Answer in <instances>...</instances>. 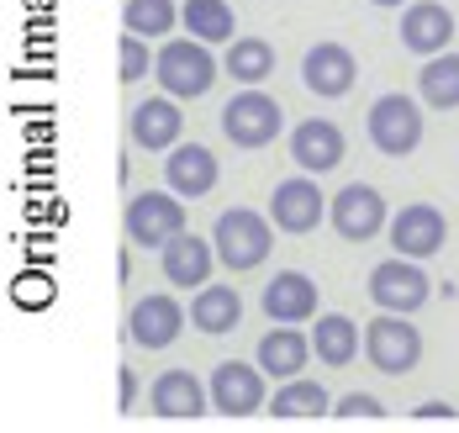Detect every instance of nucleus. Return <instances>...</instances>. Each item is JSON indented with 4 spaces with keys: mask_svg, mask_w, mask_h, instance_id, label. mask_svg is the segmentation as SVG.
<instances>
[{
    "mask_svg": "<svg viewBox=\"0 0 459 433\" xmlns=\"http://www.w3.org/2000/svg\"><path fill=\"white\" fill-rule=\"evenodd\" d=\"M153 74H159V85L175 100H201L217 85L222 64L212 58V43H201V38L195 43L190 38H169L164 48L153 53Z\"/></svg>",
    "mask_w": 459,
    "mask_h": 433,
    "instance_id": "nucleus-1",
    "label": "nucleus"
},
{
    "mask_svg": "<svg viewBox=\"0 0 459 433\" xmlns=\"http://www.w3.org/2000/svg\"><path fill=\"white\" fill-rule=\"evenodd\" d=\"M212 243H217V259L228 264L232 275H243V270H259V264L270 259L275 233H270V217H259V212H248V206H232V212L217 217Z\"/></svg>",
    "mask_w": 459,
    "mask_h": 433,
    "instance_id": "nucleus-2",
    "label": "nucleus"
},
{
    "mask_svg": "<svg viewBox=\"0 0 459 433\" xmlns=\"http://www.w3.org/2000/svg\"><path fill=\"white\" fill-rule=\"evenodd\" d=\"M222 133L232 148H270L285 133V111L275 96H264L259 85H248L243 96H232L222 106Z\"/></svg>",
    "mask_w": 459,
    "mask_h": 433,
    "instance_id": "nucleus-3",
    "label": "nucleus"
},
{
    "mask_svg": "<svg viewBox=\"0 0 459 433\" xmlns=\"http://www.w3.org/2000/svg\"><path fill=\"white\" fill-rule=\"evenodd\" d=\"M365 359L380 376H412L422 359V333L407 323V312H380L365 323Z\"/></svg>",
    "mask_w": 459,
    "mask_h": 433,
    "instance_id": "nucleus-4",
    "label": "nucleus"
},
{
    "mask_svg": "<svg viewBox=\"0 0 459 433\" xmlns=\"http://www.w3.org/2000/svg\"><path fill=\"white\" fill-rule=\"evenodd\" d=\"M369 143L375 153H385V159H407L417 153L422 143V106L412 96H402V91H391V96H380L369 106Z\"/></svg>",
    "mask_w": 459,
    "mask_h": 433,
    "instance_id": "nucleus-5",
    "label": "nucleus"
},
{
    "mask_svg": "<svg viewBox=\"0 0 459 433\" xmlns=\"http://www.w3.org/2000/svg\"><path fill=\"white\" fill-rule=\"evenodd\" d=\"M185 195L175 191H138L122 212V228H127V243L138 248H164V243L185 233Z\"/></svg>",
    "mask_w": 459,
    "mask_h": 433,
    "instance_id": "nucleus-6",
    "label": "nucleus"
},
{
    "mask_svg": "<svg viewBox=\"0 0 459 433\" xmlns=\"http://www.w3.org/2000/svg\"><path fill=\"white\" fill-rule=\"evenodd\" d=\"M369 301L380 307V312H407L412 317L417 307L433 296V281L422 275V264L407 259V254H396V259H380L375 270H369Z\"/></svg>",
    "mask_w": 459,
    "mask_h": 433,
    "instance_id": "nucleus-7",
    "label": "nucleus"
},
{
    "mask_svg": "<svg viewBox=\"0 0 459 433\" xmlns=\"http://www.w3.org/2000/svg\"><path fill=\"white\" fill-rule=\"evenodd\" d=\"M327 222L338 228V238H343V243H369L380 228H385V201H380L375 186L349 180L343 191L327 201Z\"/></svg>",
    "mask_w": 459,
    "mask_h": 433,
    "instance_id": "nucleus-8",
    "label": "nucleus"
},
{
    "mask_svg": "<svg viewBox=\"0 0 459 433\" xmlns=\"http://www.w3.org/2000/svg\"><path fill=\"white\" fill-rule=\"evenodd\" d=\"M327 217V195L317 191V180L301 169L290 180H280L270 195V222L280 233H317V222Z\"/></svg>",
    "mask_w": 459,
    "mask_h": 433,
    "instance_id": "nucleus-9",
    "label": "nucleus"
},
{
    "mask_svg": "<svg viewBox=\"0 0 459 433\" xmlns=\"http://www.w3.org/2000/svg\"><path fill=\"white\" fill-rule=\"evenodd\" d=\"M212 407L222 418H254L264 407V365H243V359H222L212 370Z\"/></svg>",
    "mask_w": 459,
    "mask_h": 433,
    "instance_id": "nucleus-10",
    "label": "nucleus"
},
{
    "mask_svg": "<svg viewBox=\"0 0 459 433\" xmlns=\"http://www.w3.org/2000/svg\"><path fill=\"white\" fill-rule=\"evenodd\" d=\"M206 402H212V385H201L190 370H159L148 385V407L164 423H195L206 412Z\"/></svg>",
    "mask_w": 459,
    "mask_h": 433,
    "instance_id": "nucleus-11",
    "label": "nucleus"
},
{
    "mask_svg": "<svg viewBox=\"0 0 459 433\" xmlns=\"http://www.w3.org/2000/svg\"><path fill=\"white\" fill-rule=\"evenodd\" d=\"M354 80H359V64H354V53L343 48V43H312L307 58H301V85L322 100L349 96Z\"/></svg>",
    "mask_w": 459,
    "mask_h": 433,
    "instance_id": "nucleus-12",
    "label": "nucleus"
},
{
    "mask_svg": "<svg viewBox=\"0 0 459 433\" xmlns=\"http://www.w3.org/2000/svg\"><path fill=\"white\" fill-rule=\"evenodd\" d=\"M391 243L407 259H428V254H438L449 243V222H444V212L433 201H412V206H402L391 217Z\"/></svg>",
    "mask_w": 459,
    "mask_h": 433,
    "instance_id": "nucleus-13",
    "label": "nucleus"
},
{
    "mask_svg": "<svg viewBox=\"0 0 459 433\" xmlns=\"http://www.w3.org/2000/svg\"><path fill=\"white\" fill-rule=\"evenodd\" d=\"M180 133H185V117H180V106H175L169 91L138 100L127 111V138L138 148H148V153H169V148L180 143Z\"/></svg>",
    "mask_w": 459,
    "mask_h": 433,
    "instance_id": "nucleus-14",
    "label": "nucleus"
},
{
    "mask_svg": "<svg viewBox=\"0 0 459 433\" xmlns=\"http://www.w3.org/2000/svg\"><path fill=\"white\" fill-rule=\"evenodd\" d=\"M217 175H222V164H217V153L206 143H175L169 159H164V180H169V191L185 195V201L212 195L217 191Z\"/></svg>",
    "mask_w": 459,
    "mask_h": 433,
    "instance_id": "nucleus-15",
    "label": "nucleus"
},
{
    "mask_svg": "<svg viewBox=\"0 0 459 433\" xmlns=\"http://www.w3.org/2000/svg\"><path fill=\"white\" fill-rule=\"evenodd\" d=\"M402 48L407 53H422V58H433V53L449 48V38H455V11L449 5H438V0H412L407 11H402Z\"/></svg>",
    "mask_w": 459,
    "mask_h": 433,
    "instance_id": "nucleus-16",
    "label": "nucleus"
},
{
    "mask_svg": "<svg viewBox=\"0 0 459 433\" xmlns=\"http://www.w3.org/2000/svg\"><path fill=\"white\" fill-rule=\"evenodd\" d=\"M290 159H296V169H307V175L338 169V164H343V133H338V122L307 117L301 127H290Z\"/></svg>",
    "mask_w": 459,
    "mask_h": 433,
    "instance_id": "nucleus-17",
    "label": "nucleus"
},
{
    "mask_svg": "<svg viewBox=\"0 0 459 433\" xmlns=\"http://www.w3.org/2000/svg\"><path fill=\"white\" fill-rule=\"evenodd\" d=\"M185 328V307L175 296H143L138 307H133V317H127V338L138 343V349H169Z\"/></svg>",
    "mask_w": 459,
    "mask_h": 433,
    "instance_id": "nucleus-18",
    "label": "nucleus"
},
{
    "mask_svg": "<svg viewBox=\"0 0 459 433\" xmlns=\"http://www.w3.org/2000/svg\"><path fill=\"white\" fill-rule=\"evenodd\" d=\"M264 312L270 323H312L317 317V281L301 270H275V281L264 286Z\"/></svg>",
    "mask_w": 459,
    "mask_h": 433,
    "instance_id": "nucleus-19",
    "label": "nucleus"
},
{
    "mask_svg": "<svg viewBox=\"0 0 459 433\" xmlns=\"http://www.w3.org/2000/svg\"><path fill=\"white\" fill-rule=\"evenodd\" d=\"M164 259V281L169 286H180V290H190V286H206L212 281V259H217V243H206V238H195V233H175V238L159 248Z\"/></svg>",
    "mask_w": 459,
    "mask_h": 433,
    "instance_id": "nucleus-20",
    "label": "nucleus"
},
{
    "mask_svg": "<svg viewBox=\"0 0 459 433\" xmlns=\"http://www.w3.org/2000/svg\"><path fill=\"white\" fill-rule=\"evenodd\" d=\"M312 354H317V349H312V338L296 333V323H280L275 333L259 338V365H264V376H275V381L301 376Z\"/></svg>",
    "mask_w": 459,
    "mask_h": 433,
    "instance_id": "nucleus-21",
    "label": "nucleus"
},
{
    "mask_svg": "<svg viewBox=\"0 0 459 433\" xmlns=\"http://www.w3.org/2000/svg\"><path fill=\"white\" fill-rule=\"evenodd\" d=\"M270 418L275 423H312V418H333V396L322 391V381H280V391L270 396Z\"/></svg>",
    "mask_w": 459,
    "mask_h": 433,
    "instance_id": "nucleus-22",
    "label": "nucleus"
},
{
    "mask_svg": "<svg viewBox=\"0 0 459 433\" xmlns=\"http://www.w3.org/2000/svg\"><path fill=\"white\" fill-rule=\"evenodd\" d=\"M359 323L354 317H343V312H317V328H312V349H317V359L327 370H343V365H354L359 359Z\"/></svg>",
    "mask_w": 459,
    "mask_h": 433,
    "instance_id": "nucleus-23",
    "label": "nucleus"
},
{
    "mask_svg": "<svg viewBox=\"0 0 459 433\" xmlns=\"http://www.w3.org/2000/svg\"><path fill=\"white\" fill-rule=\"evenodd\" d=\"M190 323L201 328V333H232L238 323H243V296L238 286H195L190 296Z\"/></svg>",
    "mask_w": 459,
    "mask_h": 433,
    "instance_id": "nucleus-24",
    "label": "nucleus"
},
{
    "mask_svg": "<svg viewBox=\"0 0 459 433\" xmlns=\"http://www.w3.org/2000/svg\"><path fill=\"white\" fill-rule=\"evenodd\" d=\"M222 69H228L238 85H264L275 74V43H264V38H232Z\"/></svg>",
    "mask_w": 459,
    "mask_h": 433,
    "instance_id": "nucleus-25",
    "label": "nucleus"
},
{
    "mask_svg": "<svg viewBox=\"0 0 459 433\" xmlns=\"http://www.w3.org/2000/svg\"><path fill=\"white\" fill-rule=\"evenodd\" d=\"M180 22L201 43H232V32H238V16H232L228 0H185Z\"/></svg>",
    "mask_w": 459,
    "mask_h": 433,
    "instance_id": "nucleus-26",
    "label": "nucleus"
},
{
    "mask_svg": "<svg viewBox=\"0 0 459 433\" xmlns=\"http://www.w3.org/2000/svg\"><path fill=\"white\" fill-rule=\"evenodd\" d=\"M417 91H422L428 106L455 111L459 106V53H433V58L422 64V74H417Z\"/></svg>",
    "mask_w": 459,
    "mask_h": 433,
    "instance_id": "nucleus-27",
    "label": "nucleus"
},
{
    "mask_svg": "<svg viewBox=\"0 0 459 433\" xmlns=\"http://www.w3.org/2000/svg\"><path fill=\"white\" fill-rule=\"evenodd\" d=\"M175 22H180V5L175 0H127L122 5V27L127 32H138V38H169L175 32Z\"/></svg>",
    "mask_w": 459,
    "mask_h": 433,
    "instance_id": "nucleus-28",
    "label": "nucleus"
},
{
    "mask_svg": "<svg viewBox=\"0 0 459 433\" xmlns=\"http://www.w3.org/2000/svg\"><path fill=\"white\" fill-rule=\"evenodd\" d=\"M333 418L338 423H385V407L375 396H365V391H349V396L333 402Z\"/></svg>",
    "mask_w": 459,
    "mask_h": 433,
    "instance_id": "nucleus-29",
    "label": "nucleus"
},
{
    "mask_svg": "<svg viewBox=\"0 0 459 433\" xmlns=\"http://www.w3.org/2000/svg\"><path fill=\"white\" fill-rule=\"evenodd\" d=\"M117 64H122L117 80H122V85H138L143 74H148V64H153V58H148V38L127 32V38H122V53H117Z\"/></svg>",
    "mask_w": 459,
    "mask_h": 433,
    "instance_id": "nucleus-30",
    "label": "nucleus"
},
{
    "mask_svg": "<svg viewBox=\"0 0 459 433\" xmlns=\"http://www.w3.org/2000/svg\"><path fill=\"white\" fill-rule=\"evenodd\" d=\"M455 418L459 412L449 407V402H422V407L412 412V423H455Z\"/></svg>",
    "mask_w": 459,
    "mask_h": 433,
    "instance_id": "nucleus-31",
    "label": "nucleus"
},
{
    "mask_svg": "<svg viewBox=\"0 0 459 433\" xmlns=\"http://www.w3.org/2000/svg\"><path fill=\"white\" fill-rule=\"evenodd\" d=\"M133 396H138V381H133V370H122V412L133 407Z\"/></svg>",
    "mask_w": 459,
    "mask_h": 433,
    "instance_id": "nucleus-32",
    "label": "nucleus"
},
{
    "mask_svg": "<svg viewBox=\"0 0 459 433\" xmlns=\"http://www.w3.org/2000/svg\"><path fill=\"white\" fill-rule=\"evenodd\" d=\"M369 5H412V0H369Z\"/></svg>",
    "mask_w": 459,
    "mask_h": 433,
    "instance_id": "nucleus-33",
    "label": "nucleus"
}]
</instances>
